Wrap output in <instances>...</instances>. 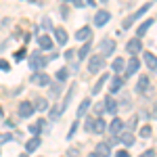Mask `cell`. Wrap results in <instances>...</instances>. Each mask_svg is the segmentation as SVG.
<instances>
[{"instance_id": "6da1fadb", "label": "cell", "mask_w": 157, "mask_h": 157, "mask_svg": "<svg viewBox=\"0 0 157 157\" xmlns=\"http://www.w3.org/2000/svg\"><path fill=\"white\" fill-rule=\"evenodd\" d=\"M103 67H105V57H103V55H94V57H90V63H88V71H90V73L101 71Z\"/></svg>"}, {"instance_id": "7a4b0ae2", "label": "cell", "mask_w": 157, "mask_h": 157, "mask_svg": "<svg viewBox=\"0 0 157 157\" xmlns=\"http://www.w3.org/2000/svg\"><path fill=\"white\" fill-rule=\"evenodd\" d=\"M149 9H151V4L147 2V4H143V6H140V11H138V13H134V15H130V17H126V19H124V29H128V27H130V25H132L134 21H136V19L143 15V13L149 11Z\"/></svg>"}, {"instance_id": "3957f363", "label": "cell", "mask_w": 157, "mask_h": 157, "mask_svg": "<svg viewBox=\"0 0 157 157\" xmlns=\"http://www.w3.org/2000/svg\"><path fill=\"white\" fill-rule=\"evenodd\" d=\"M29 65H32V69H42V67L48 65V59L46 57H40V52H34L32 59H29Z\"/></svg>"}, {"instance_id": "277c9868", "label": "cell", "mask_w": 157, "mask_h": 157, "mask_svg": "<svg viewBox=\"0 0 157 157\" xmlns=\"http://www.w3.org/2000/svg\"><path fill=\"white\" fill-rule=\"evenodd\" d=\"M32 82L38 84V86H48L50 84V78L46 75V73H34V75H32Z\"/></svg>"}, {"instance_id": "5b68a950", "label": "cell", "mask_w": 157, "mask_h": 157, "mask_svg": "<svg viewBox=\"0 0 157 157\" xmlns=\"http://www.w3.org/2000/svg\"><path fill=\"white\" fill-rule=\"evenodd\" d=\"M101 48H103V55L109 57V55H113V50H115V42L105 38V40H101Z\"/></svg>"}, {"instance_id": "8992f818", "label": "cell", "mask_w": 157, "mask_h": 157, "mask_svg": "<svg viewBox=\"0 0 157 157\" xmlns=\"http://www.w3.org/2000/svg\"><path fill=\"white\" fill-rule=\"evenodd\" d=\"M140 38H132L130 42H128V46H126V50L130 52V55H136V52H140Z\"/></svg>"}, {"instance_id": "52a82bcc", "label": "cell", "mask_w": 157, "mask_h": 157, "mask_svg": "<svg viewBox=\"0 0 157 157\" xmlns=\"http://www.w3.org/2000/svg\"><path fill=\"white\" fill-rule=\"evenodd\" d=\"M32 113H34V105L27 103V101H23V103L19 105V115H21V117H29Z\"/></svg>"}, {"instance_id": "ba28073f", "label": "cell", "mask_w": 157, "mask_h": 157, "mask_svg": "<svg viewBox=\"0 0 157 157\" xmlns=\"http://www.w3.org/2000/svg\"><path fill=\"white\" fill-rule=\"evenodd\" d=\"M138 67H140V61L138 59H130L126 63V75H132V73L138 71Z\"/></svg>"}, {"instance_id": "9c48e42d", "label": "cell", "mask_w": 157, "mask_h": 157, "mask_svg": "<svg viewBox=\"0 0 157 157\" xmlns=\"http://www.w3.org/2000/svg\"><path fill=\"white\" fill-rule=\"evenodd\" d=\"M94 153H97L98 157H109V153H111V145H109V143H98Z\"/></svg>"}, {"instance_id": "30bf717a", "label": "cell", "mask_w": 157, "mask_h": 157, "mask_svg": "<svg viewBox=\"0 0 157 157\" xmlns=\"http://www.w3.org/2000/svg\"><path fill=\"white\" fill-rule=\"evenodd\" d=\"M143 59H145V63H147L149 69H157V57L153 55V52H145Z\"/></svg>"}, {"instance_id": "8fae6325", "label": "cell", "mask_w": 157, "mask_h": 157, "mask_svg": "<svg viewBox=\"0 0 157 157\" xmlns=\"http://www.w3.org/2000/svg\"><path fill=\"white\" fill-rule=\"evenodd\" d=\"M109 19H111V15H109L107 11H98L97 15H94V23L97 25H105Z\"/></svg>"}, {"instance_id": "7c38bea8", "label": "cell", "mask_w": 157, "mask_h": 157, "mask_svg": "<svg viewBox=\"0 0 157 157\" xmlns=\"http://www.w3.org/2000/svg\"><path fill=\"white\" fill-rule=\"evenodd\" d=\"M121 128H124V121H121V120H117V117H115V120L111 121V126H109V132L113 134V136H117V134L121 132Z\"/></svg>"}, {"instance_id": "4fadbf2b", "label": "cell", "mask_w": 157, "mask_h": 157, "mask_svg": "<svg viewBox=\"0 0 157 157\" xmlns=\"http://www.w3.org/2000/svg\"><path fill=\"white\" fill-rule=\"evenodd\" d=\"M38 44H40L42 50H50L52 48V40H50L48 36H38Z\"/></svg>"}, {"instance_id": "5bb4252c", "label": "cell", "mask_w": 157, "mask_h": 157, "mask_svg": "<svg viewBox=\"0 0 157 157\" xmlns=\"http://www.w3.org/2000/svg\"><path fill=\"white\" fill-rule=\"evenodd\" d=\"M38 147H40V138L34 136V138H29V140L25 143V151H27V153H32V151H36Z\"/></svg>"}, {"instance_id": "9a60e30c", "label": "cell", "mask_w": 157, "mask_h": 157, "mask_svg": "<svg viewBox=\"0 0 157 157\" xmlns=\"http://www.w3.org/2000/svg\"><path fill=\"white\" fill-rule=\"evenodd\" d=\"M55 38H57V42H59L61 46H63V44H67V34H65V29H63V27H57V29H55Z\"/></svg>"}, {"instance_id": "2e32d148", "label": "cell", "mask_w": 157, "mask_h": 157, "mask_svg": "<svg viewBox=\"0 0 157 157\" xmlns=\"http://www.w3.org/2000/svg\"><path fill=\"white\" fill-rule=\"evenodd\" d=\"M149 88V78L147 75H140V80L136 82V92H145Z\"/></svg>"}, {"instance_id": "e0dca14e", "label": "cell", "mask_w": 157, "mask_h": 157, "mask_svg": "<svg viewBox=\"0 0 157 157\" xmlns=\"http://www.w3.org/2000/svg\"><path fill=\"white\" fill-rule=\"evenodd\" d=\"M107 130V126H105V121L103 120H94V124H92V132H97V134H103Z\"/></svg>"}, {"instance_id": "ac0fdd59", "label": "cell", "mask_w": 157, "mask_h": 157, "mask_svg": "<svg viewBox=\"0 0 157 157\" xmlns=\"http://www.w3.org/2000/svg\"><path fill=\"white\" fill-rule=\"evenodd\" d=\"M86 38H90V27H82L75 32V40H86Z\"/></svg>"}, {"instance_id": "d6986e66", "label": "cell", "mask_w": 157, "mask_h": 157, "mask_svg": "<svg viewBox=\"0 0 157 157\" xmlns=\"http://www.w3.org/2000/svg\"><path fill=\"white\" fill-rule=\"evenodd\" d=\"M107 80H111V78H109V75H103L97 84H94V88H92V94H98V92H101V88L105 86V82H107Z\"/></svg>"}, {"instance_id": "ffe728a7", "label": "cell", "mask_w": 157, "mask_h": 157, "mask_svg": "<svg viewBox=\"0 0 157 157\" xmlns=\"http://www.w3.org/2000/svg\"><path fill=\"white\" fill-rule=\"evenodd\" d=\"M124 82H126V80H124V78H120V75H117V78H113V82H111V92H117Z\"/></svg>"}, {"instance_id": "44dd1931", "label": "cell", "mask_w": 157, "mask_h": 157, "mask_svg": "<svg viewBox=\"0 0 157 157\" xmlns=\"http://www.w3.org/2000/svg\"><path fill=\"white\" fill-rule=\"evenodd\" d=\"M88 107H90V98L82 101V105H80V109H78V117H84L86 111H88Z\"/></svg>"}, {"instance_id": "7402d4cb", "label": "cell", "mask_w": 157, "mask_h": 157, "mask_svg": "<svg viewBox=\"0 0 157 157\" xmlns=\"http://www.w3.org/2000/svg\"><path fill=\"white\" fill-rule=\"evenodd\" d=\"M151 25H153V19H147L143 25H138V29H136V32H138V38L143 36V34H147V29H149Z\"/></svg>"}, {"instance_id": "603a6c76", "label": "cell", "mask_w": 157, "mask_h": 157, "mask_svg": "<svg viewBox=\"0 0 157 157\" xmlns=\"http://www.w3.org/2000/svg\"><path fill=\"white\" fill-rule=\"evenodd\" d=\"M121 145H126V147H130V145H134V136L130 132H126V134H121Z\"/></svg>"}, {"instance_id": "cb8c5ba5", "label": "cell", "mask_w": 157, "mask_h": 157, "mask_svg": "<svg viewBox=\"0 0 157 157\" xmlns=\"http://www.w3.org/2000/svg\"><path fill=\"white\" fill-rule=\"evenodd\" d=\"M105 109H107L109 113H115V111H117V103H115L113 98H107V101H105Z\"/></svg>"}, {"instance_id": "d4e9b609", "label": "cell", "mask_w": 157, "mask_h": 157, "mask_svg": "<svg viewBox=\"0 0 157 157\" xmlns=\"http://www.w3.org/2000/svg\"><path fill=\"white\" fill-rule=\"evenodd\" d=\"M124 67H126V61H124V59H115V61H113V71L121 73V71H124Z\"/></svg>"}, {"instance_id": "484cf974", "label": "cell", "mask_w": 157, "mask_h": 157, "mask_svg": "<svg viewBox=\"0 0 157 157\" xmlns=\"http://www.w3.org/2000/svg\"><path fill=\"white\" fill-rule=\"evenodd\" d=\"M46 107H48V103H46V98H38L36 103H34V109H38V111H44Z\"/></svg>"}, {"instance_id": "4316f807", "label": "cell", "mask_w": 157, "mask_h": 157, "mask_svg": "<svg viewBox=\"0 0 157 157\" xmlns=\"http://www.w3.org/2000/svg\"><path fill=\"white\" fill-rule=\"evenodd\" d=\"M61 111H63V107H57V105H55V107L50 109V120H57L61 115Z\"/></svg>"}, {"instance_id": "83f0119b", "label": "cell", "mask_w": 157, "mask_h": 157, "mask_svg": "<svg viewBox=\"0 0 157 157\" xmlns=\"http://www.w3.org/2000/svg\"><path fill=\"white\" fill-rule=\"evenodd\" d=\"M88 52H90V42L84 44V46L80 48V59H86V57H88Z\"/></svg>"}, {"instance_id": "f1b7e54d", "label": "cell", "mask_w": 157, "mask_h": 157, "mask_svg": "<svg viewBox=\"0 0 157 157\" xmlns=\"http://www.w3.org/2000/svg\"><path fill=\"white\" fill-rule=\"evenodd\" d=\"M140 136H143V138H149V136H151V126H143V128H140Z\"/></svg>"}, {"instance_id": "f546056e", "label": "cell", "mask_w": 157, "mask_h": 157, "mask_svg": "<svg viewBox=\"0 0 157 157\" xmlns=\"http://www.w3.org/2000/svg\"><path fill=\"white\" fill-rule=\"evenodd\" d=\"M73 97V86L69 88V92H67V97H65V103H63V109H67V105H69V101H71Z\"/></svg>"}, {"instance_id": "4dcf8cb0", "label": "cell", "mask_w": 157, "mask_h": 157, "mask_svg": "<svg viewBox=\"0 0 157 157\" xmlns=\"http://www.w3.org/2000/svg\"><path fill=\"white\" fill-rule=\"evenodd\" d=\"M65 78H67V69H59V73H57V80H59V82H63Z\"/></svg>"}, {"instance_id": "1f68e13d", "label": "cell", "mask_w": 157, "mask_h": 157, "mask_svg": "<svg viewBox=\"0 0 157 157\" xmlns=\"http://www.w3.org/2000/svg\"><path fill=\"white\" fill-rule=\"evenodd\" d=\"M50 90H52V94H59L61 92V84H50Z\"/></svg>"}, {"instance_id": "d6a6232c", "label": "cell", "mask_w": 157, "mask_h": 157, "mask_svg": "<svg viewBox=\"0 0 157 157\" xmlns=\"http://www.w3.org/2000/svg\"><path fill=\"white\" fill-rule=\"evenodd\" d=\"M61 17H63V19L69 17V9H67V6H61Z\"/></svg>"}, {"instance_id": "836d02e7", "label": "cell", "mask_w": 157, "mask_h": 157, "mask_svg": "<svg viewBox=\"0 0 157 157\" xmlns=\"http://www.w3.org/2000/svg\"><path fill=\"white\" fill-rule=\"evenodd\" d=\"M75 130H78V124L73 121V124H71V130H69V134H67V138H71L73 134H75Z\"/></svg>"}, {"instance_id": "e575fe53", "label": "cell", "mask_w": 157, "mask_h": 157, "mask_svg": "<svg viewBox=\"0 0 157 157\" xmlns=\"http://www.w3.org/2000/svg\"><path fill=\"white\" fill-rule=\"evenodd\" d=\"M140 157H155V149H149V151H145Z\"/></svg>"}, {"instance_id": "d590c367", "label": "cell", "mask_w": 157, "mask_h": 157, "mask_svg": "<svg viewBox=\"0 0 157 157\" xmlns=\"http://www.w3.org/2000/svg\"><path fill=\"white\" fill-rule=\"evenodd\" d=\"M0 69H4V71H9L11 67H9V63H6V61H2V59H0Z\"/></svg>"}, {"instance_id": "8d00e7d4", "label": "cell", "mask_w": 157, "mask_h": 157, "mask_svg": "<svg viewBox=\"0 0 157 157\" xmlns=\"http://www.w3.org/2000/svg\"><path fill=\"white\" fill-rule=\"evenodd\" d=\"M115 157H130V153H128V151H117Z\"/></svg>"}, {"instance_id": "74e56055", "label": "cell", "mask_w": 157, "mask_h": 157, "mask_svg": "<svg viewBox=\"0 0 157 157\" xmlns=\"http://www.w3.org/2000/svg\"><path fill=\"white\" fill-rule=\"evenodd\" d=\"M92 124H94V120H86V130H88V132L92 130Z\"/></svg>"}, {"instance_id": "f35d334b", "label": "cell", "mask_w": 157, "mask_h": 157, "mask_svg": "<svg viewBox=\"0 0 157 157\" xmlns=\"http://www.w3.org/2000/svg\"><path fill=\"white\" fill-rule=\"evenodd\" d=\"M65 59H67V61H73V50H67V52H65Z\"/></svg>"}, {"instance_id": "ab89813d", "label": "cell", "mask_w": 157, "mask_h": 157, "mask_svg": "<svg viewBox=\"0 0 157 157\" xmlns=\"http://www.w3.org/2000/svg\"><path fill=\"white\" fill-rule=\"evenodd\" d=\"M71 2H73V6H78V9L84 6V0H71Z\"/></svg>"}, {"instance_id": "60d3db41", "label": "cell", "mask_w": 157, "mask_h": 157, "mask_svg": "<svg viewBox=\"0 0 157 157\" xmlns=\"http://www.w3.org/2000/svg\"><path fill=\"white\" fill-rule=\"evenodd\" d=\"M23 57H25V48H23V50H19V52L15 55V59H23Z\"/></svg>"}, {"instance_id": "b9f144b4", "label": "cell", "mask_w": 157, "mask_h": 157, "mask_svg": "<svg viewBox=\"0 0 157 157\" xmlns=\"http://www.w3.org/2000/svg\"><path fill=\"white\" fill-rule=\"evenodd\" d=\"M134 126H136V117H132V120H130V121H128V128H130V130H132V128H134Z\"/></svg>"}, {"instance_id": "7bdbcfd3", "label": "cell", "mask_w": 157, "mask_h": 157, "mask_svg": "<svg viewBox=\"0 0 157 157\" xmlns=\"http://www.w3.org/2000/svg\"><path fill=\"white\" fill-rule=\"evenodd\" d=\"M9 138H11L9 134H0V143H4V140H9Z\"/></svg>"}, {"instance_id": "ee69618b", "label": "cell", "mask_w": 157, "mask_h": 157, "mask_svg": "<svg viewBox=\"0 0 157 157\" xmlns=\"http://www.w3.org/2000/svg\"><path fill=\"white\" fill-rule=\"evenodd\" d=\"M86 2H88V4H90V6H94V4H97V2H94V0H86Z\"/></svg>"}, {"instance_id": "f6af8a7d", "label": "cell", "mask_w": 157, "mask_h": 157, "mask_svg": "<svg viewBox=\"0 0 157 157\" xmlns=\"http://www.w3.org/2000/svg\"><path fill=\"white\" fill-rule=\"evenodd\" d=\"M153 117H157V105L153 107Z\"/></svg>"}, {"instance_id": "bcb514c9", "label": "cell", "mask_w": 157, "mask_h": 157, "mask_svg": "<svg viewBox=\"0 0 157 157\" xmlns=\"http://www.w3.org/2000/svg\"><path fill=\"white\" fill-rule=\"evenodd\" d=\"M88 157H98V155H97V153H92V155H88Z\"/></svg>"}, {"instance_id": "7dc6e473", "label": "cell", "mask_w": 157, "mask_h": 157, "mask_svg": "<svg viewBox=\"0 0 157 157\" xmlns=\"http://www.w3.org/2000/svg\"><path fill=\"white\" fill-rule=\"evenodd\" d=\"M19 157H27V155H25V153H23V155H19Z\"/></svg>"}, {"instance_id": "c3c4849f", "label": "cell", "mask_w": 157, "mask_h": 157, "mask_svg": "<svg viewBox=\"0 0 157 157\" xmlns=\"http://www.w3.org/2000/svg\"><path fill=\"white\" fill-rule=\"evenodd\" d=\"M103 2H107V0H103Z\"/></svg>"}, {"instance_id": "681fc988", "label": "cell", "mask_w": 157, "mask_h": 157, "mask_svg": "<svg viewBox=\"0 0 157 157\" xmlns=\"http://www.w3.org/2000/svg\"><path fill=\"white\" fill-rule=\"evenodd\" d=\"M69 2H71V0H69Z\"/></svg>"}]
</instances>
